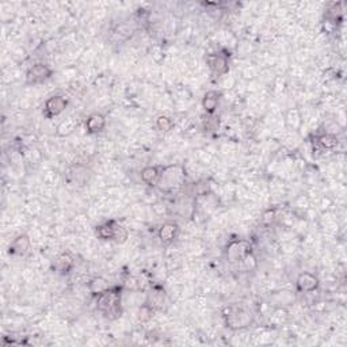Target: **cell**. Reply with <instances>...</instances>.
Returning <instances> with one entry per match:
<instances>
[{
    "label": "cell",
    "mask_w": 347,
    "mask_h": 347,
    "mask_svg": "<svg viewBox=\"0 0 347 347\" xmlns=\"http://www.w3.org/2000/svg\"><path fill=\"white\" fill-rule=\"evenodd\" d=\"M270 320L274 321V324H277V325L283 324V323L287 320V312L283 310V308L278 306V308L274 310L272 316H270Z\"/></svg>",
    "instance_id": "484cf974"
},
{
    "label": "cell",
    "mask_w": 347,
    "mask_h": 347,
    "mask_svg": "<svg viewBox=\"0 0 347 347\" xmlns=\"http://www.w3.org/2000/svg\"><path fill=\"white\" fill-rule=\"evenodd\" d=\"M91 177H92L91 170L82 163H73L71 167H68L67 174H65L67 182L76 187H84L86 185H88Z\"/></svg>",
    "instance_id": "52a82bcc"
},
{
    "label": "cell",
    "mask_w": 347,
    "mask_h": 347,
    "mask_svg": "<svg viewBox=\"0 0 347 347\" xmlns=\"http://www.w3.org/2000/svg\"><path fill=\"white\" fill-rule=\"evenodd\" d=\"M87 134H98L106 128V117L101 113L90 114L84 124Z\"/></svg>",
    "instance_id": "9a60e30c"
},
{
    "label": "cell",
    "mask_w": 347,
    "mask_h": 347,
    "mask_svg": "<svg viewBox=\"0 0 347 347\" xmlns=\"http://www.w3.org/2000/svg\"><path fill=\"white\" fill-rule=\"evenodd\" d=\"M76 128H78V121H76V118H67L64 121H61L59 124V126L56 128V136L59 137H67L69 134L75 132Z\"/></svg>",
    "instance_id": "ffe728a7"
},
{
    "label": "cell",
    "mask_w": 347,
    "mask_h": 347,
    "mask_svg": "<svg viewBox=\"0 0 347 347\" xmlns=\"http://www.w3.org/2000/svg\"><path fill=\"white\" fill-rule=\"evenodd\" d=\"M31 238L27 234L18 235L8 245V254L11 257H26L31 251Z\"/></svg>",
    "instance_id": "8fae6325"
},
{
    "label": "cell",
    "mask_w": 347,
    "mask_h": 347,
    "mask_svg": "<svg viewBox=\"0 0 347 347\" xmlns=\"http://www.w3.org/2000/svg\"><path fill=\"white\" fill-rule=\"evenodd\" d=\"M186 170L182 164H170L162 167L158 186L163 191H172L185 183Z\"/></svg>",
    "instance_id": "7a4b0ae2"
},
{
    "label": "cell",
    "mask_w": 347,
    "mask_h": 347,
    "mask_svg": "<svg viewBox=\"0 0 347 347\" xmlns=\"http://www.w3.org/2000/svg\"><path fill=\"white\" fill-rule=\"evenodd\" d=\"M163 166H147L144 167L141 172H140V178L144 185L147 186H158L159 179H160V172H162Z\"/></svg>",
    "instance_id": "e0dca14e"
},
{
    "label": "cell",
    "mask_w": 347,
    "mask_h": 347,
    "mask_svg": "<svg viewBox=\"0 0 347 347\" xmlns=\"http://www.w3.org/2000/svg\"><path fill=\"white\" fill-rule=\"evenodd\" d=\"M273 300L276 302L278 306H285V305H292L293 302H295V295L292 293V292L287 291H282V292H277L273 296Z\"/></svg>",
    "instance_id": "44dd1931"
},
{
    "label": "cell",
    "mask_w": 347,
    "mask_h": 347,
    "mask_svg": "<svg viewBox=\"0 0 347 347\" xmlns=\"http://www.w3.org/2000/svg\"><path fill=\"white\" fill-rule=\"evenodd\" d=\"M295 206H296V209H298V210H302L304 213H305V211L311 208L310 197L305 196V194H301V196H298L297 198L295 200Z\"/></svg>",
    "instance_id": "83f0119b"
},
{
    "label": "cell",
    "mask_w": 347,
    "mask_h": 347,
    "mask_svg": "<svg viewBox=\"0 0 347 347\" xmlns=\"http://www.w3.org/2000/svg\"><path fill=\"white\" fill-rule=\"evenodd\" d=\"M253 243L244 239H235L226 244L225 257L230 264H239L248 254L254 253Z\"/></svg>",
    "instance_id": "5b68a950"
},
{
    "label": "cell",
    "mask_w": 347,
    "mask_h": 347,
    "mask_svg": "<svg viewBox=\"0 0 347 347\" xmlns=\"http://www.w3.org/2000/svg\"><path fill=\"white\" fill-rule=\"evenodd\" d=\"M238 266L242 268L243 272H253V270H255V268L258 267L257 257L254 255V253L248 254V255H247V257H245L244 259H243L242 262L238 264Z\"/></svg>",
    "instance_id": "603a6c76"
},
{
    "label": "cell",
    "mask_w": 347,
    "mask_h": 347,
    "mask_svg": "<svg viewBox=\"0 0 347 347\" xmlns=\"http://www.w3.org/2000/svg\"><path fill=\"white\" fill-rule=\"evenodd\" d=\"M221 101V92L216 90L208 91L202 98V109L208 115H213L217 111Z\"/></svg>",
    "instance_id": "2e32d148"
},
{
    "label": "cell",
    "mask_w": 347,
    "mask_h": 347,
    "mask_svg": "<svg viewBox=\"0 0 347 347\" xmlns=\"http://www.w3.org/2000/svg\"><path fill=\"white\" fill-rule=\"evenodd\" d=\"M22 155L26 158V160L31 164H38V163L41 162V152L35 149V148H27L25 149V152H22Z\"/></svg>",
    "instance_id": "d4e9b609"
},
{
    "label": "cell",
    "mask_w": 347,
    "mask_h": 347,
    "mask_svg": "<svg viewBox=\"0 0 347 347\" xmlns=\"http://www.w3.org/2000/svg\"><path fill=\"white\" fill-rule=\"evenodd\" d=\"M151 57L152 61L156 63L158 65H160L164 61V57H166V53H164V49H163L162 45H153L151 48Z\"/></svg>",
    "instance_id": "4316f807"
},
{
    "label": "cell",
    "mask_w": 347,
    "mask_h": 347,
    "mask_svg": "<svg viewBox=\"0 0 347 347\" xmlns=\"http://www.w3.org/2000/svg\"><path fill=\"white\" fill-rule=\"evenodd\" d=\"M242 76L244 80H249V82H253V80L258 76V69L255 68L254 65H245L242 71Z\"/></svg>",
    "instance_id": "f546056e"
},
{
    "label": "cell",
    "mask_w": 347,
    "mask_h": 347,
    "mask_svg": "<svg viewBox=\"0 0 347 347\" xmlns=\"http://www.w3.org/2000/svg\"><path fill=\"white\" fill-rule=\"evenodd\" d=\"M213 159H215V156L211 155L210 152L208 151L198 152V162H200L201 164H210V163L213 162Z\"/></svg>",
    "instance_id": "1f68e13d"
},
{
    "label": "cell",
    "mask_w": 347,
    "mask_h": 347,
    "mask_svg": "<svg viewBox=\"0 0 347 347\" xmlns=\"http://www.w3.org/2000/svg\"><path fill=\"white\" fill-rule=\"evenodd\" d=\"M95 234H97V238L103 240V242L114 240L117 243H125L129 238L128 229L115 220H107L103 224L97 226Z\"/></svg>",
    "instance_id": "277c9868"
},
{
    "label": "cell",
    "mask_w": 347,
    "mask_h": 347,
    "mask_svg": "<svg viewBox=\"0 0 347 347\" xmlns=\"http://www.w3.org/2000/svg\"><path fill=\"white\" fill-rule=\"evenodd\" d=\"M277 217V210L276 209H267V210L263 211V216H262V220H263V223L270 224L272 221H274Z\"/></svg>",
    "instance_id": "d6a6232c"
},
{
    "label": "cell",
    "mask_w": 347,
    "mask_h": 347,
    "mask_svg": "<svg viewBox=\"0 0 347 347\" xmlns=\"http://www.w3.org/2000/svg\"><path fill=\"white\" fill-rule=\"evenodd\" d=\"M53 270L60 274V276H68L69 273L75 267V258L72 257V254L68 251L60 253L56 257V259L53 260L52 264Z\"/></svg>",
    "instance_id": "7c38bea8"
},
{
    "label": "cell",
    "mask_w": 347,
    "mask_h": 347,
    "mask_svg": "<svg viewBox=\"0 0 347 347\" xmlns=\"http://www.w3.org/2000/svg\"><path fill=\"white\" fill-rule=\"evenodd\" d=\"M181 234V228L175 221H167L162 224L158 230V238L164 245H171Z\"/></svg>",
    "instance_id": "4fadbf2b"
},
{
    "label": "cell",
    "mask_w": 347,
    "mask_h": 347,
    "mask_svg": "<svg viewBox=\"0 0 347 347\" xmlns=\"http://www.w3.org/2000/svg\"><path fill=\"white\" fill-rule=\"evenodd\" d=\"M53 75V69L45 63H35L26 71V84L27 86H37L45 83Z\"/></svg>",
    "instance_id": "ba28073f"
},
{
    "label": "cell",
    "mask_w": 347,
    "mask_h": 347,
    "mask_svg": "<svg viewBox=\"0 0 347 347\" xmlns=\"http://www.w3.org/2000/svg\"><path fill=\"white\" fill-rule=\"evenodd\" d=\"M68 107V99L64 95H52L44 103V117L48 120L60 115Z\"/></svg>",
    "instance_id": "9c48e42d"
},
{
    "label": "cell",
    "mask_w": 347,
    "mask_h": 347,
    "mask_svg": "<svg viewBox=\"0 0 347 347\" xmlns=\"http://www.w3.org/2000/svg\"><path fill=\"white\" fill-rule=\"evenodd\" d=\"M229 54L225 52H215L209 53L205 57V64L215 78H224L229 72Z\"/></svg>",
    "instance_id": "8992f818"
},
{
    "label": "cell",
    "mask_w": 347,
    "mask_h": 347,
    "mask_svg": "<svg viewBox=\"0 0 347 347\" xmlns=\"http://www.w3.org/2000/svg\"><path fill=\"white\" fill-rule=\"evenodd\" d=\"M155 126H156V129H158L159 132L168 133L174 129V126H175V122H174L172 118L167 117V115H164V114H163V115H159V117L156 118Z\"/></svg>",
    "instance_id": "7402d4cb"
},
{
    "label": "cell",
    "mask_w": 347,
    "mask_h": 347,
    "mask_svg": "<svg viewBox=\"0 0 347 347\" xmlns=\"http://www.w3.org/2000/svg\"><path fill=\"white\" fill-rule=\"evenodd\" d=\"M320 286V281L313 273L302 272L296 278V291L298 293H313Z\"/></svg>",
    "instance_id": "30bf717a"
},
{
    "label": "cell",
    "mask_w": 347,
    "mask_h": 347,
    "mask_svg": "<svg viewBox=\"0 0 347 347\" xmlns=\"http://www.w3.org/2000/svg\"><path fill=\"white\" fill-rule=\"evenodd\" d=\"M109 287H111V285H110L109 281L106 278H103V277H94V278L90 279L88 283H87V289H88V292H90L94 297H97L98 295L106 292Z\"/></svg>",
    "instance_id": "ac0fdd59"
},
{
    "label": "cell",
    "mask_w": 347,
    "mask_h": 347,
    "mask_svg": "<svg viewBox=\"0 0 347 347\" xmlns=\"http://www.w3.org/2000/svg\"><path fill=\"white\" fill-rule=\"evenodd\" d=\"M319 206L323 211H329L330 206H332V200L330 198L329 196H323L320 197V201H319Z\"/></svg>",
    "instance_id": "836d02e7"
},
{
    "label": "cell",
    "mask_w": 347,
    "mask_h": 347,
    "mask_svg": "<svg viewBox=\"0 0 347 347\" xmlns=\"http://www.w3.org/2000/svg\"><path fill=\"white\" fill-rule=\"evenodd\" d=\"M156 311L152 308L148 302H144L143 305L139 308V319L140 321H143V323H148L149 320H152V317L155 315Z\"/></svg>",
    "instance_id": "cb8c5ba5"
},
{
    "label": "cell",
    "mask_w": 347,
    "mask_h": 347,
    "mask_svg": "<svg viewBox=\"0 0 347 347\" xmlns=\"http://www.w3.org/2000/svg\"><path fill=\"white\" fill-rule=\"evenodd\" d=\"M283 124L286 126L287 130L291 132H298L304 124V117H302L301 110L298 107H291L286 110V113L283 115Z\"/></svg>",
    "instance_id": "5bb4252c"
},
{
    "label": "cell",
    "mask_w": 347,
    "mask_h": 347,
    "mask_svg": "<svg viewBox=\"0 0 347 347\" xmlns=\"http://www.w3.org/2000/svg\"><path fill=\"white\" fill-rule=\"evenodd\" d=\"M97 310L109 320H117L122 315V287L111 286L95 297Z\"/></svg>",
    "instance_id": "6da1fadb"
},
{
    "label": "cell",
    "mask_w": 347,
    "mask_h": 347,
    "mask_svg": "<svg viewBox=\"0 0 347 347\" xmlns=\"http://www.w3.org/2000/svg\"><path fill=\"white\" fill-rule=\"evenodd\" d=\"M42 179H44V185L53 187L59 181V174L56 171H48V172H45Z\"/></svg>",
    "instance_id": "4dcf8cb0"
},
{
    "label": "cell",
    "mask_w": 347,
    "mask_h": 347,
    "mask_svg": "<svg viewBox=\"0 0 347 347\" xmlns=\"http://www.w3.org/2000/svg\"><path fill=\"white\" fill-rule=\"evenodd\" d=\"M225 325L229 330L234 331H240L253 324L254 315L248 310H245L243 306L229 305L226 306L223 312Z\"/></svg>",
    "instance_id": "3957f363"
},
{
    "label": "cell",
    "mask_w": 347,
    "mask_h": 347,
    "mask_svg": "<svg viewBox=\"0 0 347 347\" xmlns=\"http://www.w3.org/2000/svg\"><path fill=\"white\" fill-rule=\"evenodd\" d=\"M152 210H153V213L156 216H162L167 211V206L164 204H162V202H153L152 204Z\"/></svg>",
    "instance_id": "e575fe53"
},
{
    "label": "cell",
    "mask_w": 347,
    "mask_h": 347,
    "mask_svg": "<svg viewBox=\"0 0 347 347\" xmlns=\"http://www.w3.org/2000/svg\"><path fill=\"white\" fill-rule=\"evenodd\" d=\"M339 140L334 133H323L320 136L316 137V145L323 151H329L338 147Z\"/></svg>",
    "instance_id": "d6986e66"
},
{
    "label": "cell",
    "mask_w": 347,
    "mask_h": 347,
    "mask_svg": "<svg viewBox=\"0 0 347 347\" xmlns=\"http://www.w3.org/2000/svg\"><path fill=\"white\" fill-rule=\"evenodd\" d=\"M206 121H204V129L206 132H216L220 126V122L217 118L213 115H208V118H205Z\"/></svg>",
    "instance_id": "f1b7e54d"
}]
</instances>
